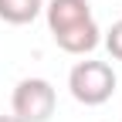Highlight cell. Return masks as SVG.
Listing matches in <instances>:
<instances>
[{"mask_svg": "<svg viewBox=\"0 0 122 122\" xmlns=\"http://www.w3.org/2000/svg\"><path fill=\"white\" fill-rule=\"evenodd\" d=\"M115 71L109 61H78L71 71H68V92L75 102L81 105H102L115 95Z\"/></svg>", "mask_w": 122, "mask_h": 122, "instance_id": "1", "label": "cell"}, {"mask_svg": "<svg viewBox=\"0 0 122 122\" xmlns=\"http://www.w3.org/2000/svg\"><path fill=\"white\" fill-rule=\"evenodd\" d=\"M54 105L58 95L48 78H20L10 95V109H14L10 115L20 122H48L54 115Z\"/></svg>", "mask_w": 122, "mask_h": 122, "instance_id": "2", "label": "cell"}, {"mask_svg": "<svg viewBox=\"0 0 122 122\" xmlns=\"http://www.w3.org/2000/svg\"><path fill=\"white\" fill-rule=\"evenodd\" d=\"M44 17H48L51 34H61V30L88 20L92 7H88V0H44Z\"/></svg>", "mask_w": 122, "mask_h": 122, "instance_id": "3", "label": "cell"}, {"mask_svg": "<svg viewBox=\"0 0 122 122\" xmlns=\"http://www.w3.org/2000/svg\"><path fill=\"white\" fill-rule=\"evenodd\" d=\"M54 44L61 51H68V54H88V51H95L102 44V30H98L95 17H88V20H81V24L54 34Z\"/></svg>", "mask_w": 122, "mask_h": 122, "instance_id": "4", "label": "cell"}, {"mask_svg": "<svg viewBox=\"0 0 122 122\" xmlns=\"http://www.w3.org/2000/svg\"><path fill=\"white\" fill-rule=\"evenodd\" d=\"M44 14V0H0V20L7 24H30Z\"/></svg>", "mask_w": 122, "mask_h": 122, "instance_id": "5", "label": "cell"}, {"mask_svg": "<svg viewBox=\"0 0 122 122\" xmlns=\"http://www.w3.org/2000/svg\"><path fill=\"white\" fill-rule=\"evenodd\" d=\"M105 48H109V54L115 58V61H122V20H115L109 30H105Z\"/></svg>", "mask_w": 122, "mask_h": 122, "instance_id": "6", "label": "cell"}, {"mask_svg": "<svg viewBox=\"0 0 122 122\" xmlns=\"http://www.w3.org/2000/svg\"><path fill=\"white\" fill-rule=\"evenodd\" d=\"M0 122H20V119H14V115H0Z\"/></svg>", "mask_w": 122, "mask_h": 122, "instance_id": "7", "label": "cell"}]
</instances>
